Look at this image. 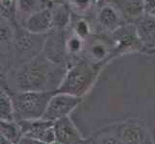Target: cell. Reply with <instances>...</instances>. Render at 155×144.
Here are the masks:
<instances>
[{"label":"cell","mask_w":155,"mask_h":144,"mask_svg":"<svg viewBox=\"0 0 155 144\" xmlns=\"http://www.w3.org/2000/svg\"><path fill=\"white\" fill-rule=\"evenodd\" d=\"M67 69L39 54L13 69L10 81L14 91H57Z\"/></svg>","instance_id":"1"},{"label":"cell","mask_w":155,"mask_h":144,"mask_svg":"<svg viewBox=\"0 0 155 144\" xmlns=\"http://www.w3.org/2000/svg\"><path fill=\"white\" fill-rule=\"evenodd\" d=\"M101 67L102 63H94L88 60L74 62L67 69L57 92L82 97L94 85Z\"/></svg>","instance_id":"2"},{"label":"cell","mask_w":155,"mask_h":144,"mask_svg":"<svg viewBox=\"0 0 155 144\" xmlns=\"http://www.w3.org/2000/svg\"><path fill=\"white\" fill-rule=\"evenodd\" d=\"M56 91H10L14 105L15 121L42 118L51 97Z\"/></svg>","instance_id":"3"},{"label":"cell","mask_w":155,"mask_h":144,"mask_svg":"<svg viewBox=\"0 0 155 144\" xmlns=\"http://www.w3.org/2000/svg\"><path fill=\"white\" fill-rule=\"evenodd\" d=\"M81 100L82 97L56 91L47 105L42 119L55 122L64 117H67L81 103Z\"/></svg>","instance_id":"4"},{"label":"cell","mask_w":155,"mask_h":144,"mask_svg":"<svg viewBox=\"0 0 155 144\" xmlns=\"http://www.w3.org/2000/svg\"><path fill=\"white\" fill-rule=\"evenodd\" d=\"M22 131L23 137L41 141L45 144L55 142L54 122L45 119L17 121Z\"/></svg>","instance_id":"5"},{"label":"cell","mask_w":155,"mask_h":144,"mask_svg":"<svg viewBox=\"0 0 155 144\" xmlns=\"http://www.w3.org/2000/svg\"><path fill=\"white\" fill-rule=\"evenodd\" d=\"M124 144H153L147 125L141 120L130 119L117 124Z\"/></svg>","instance_id":"6"},{"label":"cell","mask_w":155,"mask_h":144,"mask_svg":"<svg viewBox=\"0 0 155 144\" xmlns=\"http://www.w3.org/2000/svg\"><path fill=\"white\" fill-rule=\"evenodd\" d=\"M113 37V55L124 54L131 50L142 49L143 47L139 40L134 25H122L112 33Z\"/></svg>","instance_id":"7"},{"label":"cell","mask_w":155,"mask_h":144,"mask_svg":"<svg viewBox=\"0 0 155 144\" xmlns=\"http://www.w3.org/2000/svg\"><path fill=\"white\" fill-rule=\"evenodd\" d=\"M41 54L52 62L64 66L68 56L66 49V40H64L63 31L53 29L45 40Z\"/></svg>","instance_id":"8"},{"label":"cell","mask_w":155,"mask_h":144,"mask_svg":"<svg viewBox=\"0 0 155 144\" xmlns=\"http://www.w3.org/2000/svg\"><path fill=\"white\" fill-rule=\"evenodd\" d=\"M22 27L34 35L48 34L54 29L52 11L48 8H42L32 14L23 22Z\"/></svg>","instance_id":"9"},{"label":"cell","mask_w":155,"mask_h":144,"mask_svg":"<svg viewBox=\"0 0 155 144\" xmlns=\"http://www.w3.org/2000/svg\"><path fill=\"white\" fill-rule=\"evenodd\" d=\"M55 141L60 144H85L81 134L68 116L54 122Z\"/></svg>","instance_id":"10"},{"label":"cell","mask_w":155,"mask_h":144,"mask_svg":"<svg viewBox=\"0 0 155 144\" xmlns=\"http://www.w3.org/2000/svg\"><path fill=\"white\" fill-rule=\"evenodd\" d=\"M136 33L146 52L155 48V17L143 14L133 23Z\"/></svg>","instance_id":"11"},{"label":"cell","mask_w":155,"mask_h":144,"mask_svg":"<svg viewBox=\"0 0 155 144\" xmlns=\"http://www.w3.org/2000/svg\"><path fill=\"white\" fill-rule=\"evenodd\" d=\"M97 22L104 30L113 33L121 25V17L117 10L111 5H103L97 13Z\"/></svg>","instance_id":"12"},{"label":"cell","mask_w":155,"mask_h":144,"mask_svg":"<svg viewBox=\"0 0 155 144\" xmlns=\"http://www.w3.org/2000/svg\"><path fill=\"white\" fill-rule=\"evenodd\" d=\"M87 60L94 63H103L113 55V45H110L104 40H95L88 47Z\"/></svg>","instance_id":"13"},{"label":"cell","mask_w":155,"mask_h":144,"mask_svg":"<svg viewBox=\"0 0 155 144\" xmlns=\"http://www.w3.org/2000/svg\"><path fill=\"white\" fill-rule=\"evenodd\" d=\"M85 144H124L122 142L117 124L105 127L97 131Z\"/></svg>","instance_id":"14"},{"label":"cell","mask_w":155,"mask_h":144,"mask_svg":"<svg viewBox=\"0 0 155 144\" xmlns=\"http://www.w3.org/2000/svg\"><path fill=\"white\" fill-rule=\"evenodd\" d=\"M0 133L1 136L11 144H18L23 138L21 128L17 121H0Z\"/></svg>","instance_id":"15"},{"label":"cell","mask_w":155,"mask_h":144,"mask_svg":"<svg viewBox=\"0 0 155 144\" xmlns=\"http://www.w3.org/2000/svg\"><path fill=\"white\" fill-rule=\"evenodd\" d=\"M69 5H62L52 8L53 26L56 30L64 31L71 23V9Z\"/></svg>","instance_id":"16"},{"label":"cell","mask_w":155,"mask_h":144,"mask_svg":"<svg viewBox=\"0 0 155 144\" xmlns=\"http://www.w3.org/2000/svg\"><path fill=\"white\" fill-rule=\"evenodd\" d=\"M15 31L12 25V20L1 17V54L5 55L14 45Z\"/></svg>","instance_id":"17"},{"label":"cell","mask_w":155,"mask_h":144,"mask_svg":"<svg viewBox=\"0 0 155 144\" xmlns=\"http://www.w3.org/2000/svg\"><path fill=\"white\" fill-rule=\"evenodd\" d=\"M42 9L41 0H18L17 2V18L21 20V25L32 14Z\"/></svg>","instance_id":"18"},{"label":"cell","mask_w":155,"mask_h":144,"mask_svg":"<svg viewBox=\"0 0 155 144\" xmlns=\"http://www.w3.org/2000/svg\"><path fill=\"white\" fill-rule=\"evenodd\" d=\"M0 119L4 121H15L12 97L4 87H1L0 89Z\"/></svg>","instance_id":"19"},{"label":"cell","mask_w":155,"mask_h":144,"mask_svg":"<svg viewBox=\"0 0 155 144\" xmlns=\"http://www.w3.org/2000/svg\"><path fill=\"white\" fill-rule=\"evenodd\" d=\"M85 46V40L80 39L76 35H71L66 40V49L68 56H77L82 53Z\"/></svg>","instance_id":"20"},{"label":"cell","mask_w":155,"mask_h":144,"mask_svg":"<svg viewBox=\"0 0 155 144\" xmlns=\"http://www.w3.org/2000/svg\"><path fill=\"white\" fill-rule=\"evenodd\" d=\"M91 31L92 30L89 22L84 18H77L72 25V33L85 41L91 36Z\"/></svg>","instance_id":"21"},{"label":"cell","mask_w":155,"mask_h":144,"mask_svg":"<svg viewBox=\"0 0 155 144\" xmlns=\"http://www.w3.org/2000/svg\"><path fill=\"white\" fill-rule=\"evenodd\" d=\"M17 2L18 0H0L1 17L10 20L12 18H17Z\"/></svg>","instance_id":"22"},{"label":"cell","mask_w":155,"mask_h":144,"mask_svg":"<svg viewBox=\"0 0 155 144\" xmlns=\"http://www.w3.org/2000/svg\"><path fill=\"white\" fill-rule=\"evenodd\" d=\"M94 0H71L68 3L74 13L79 15H83L92 8Z\"/></svg>","instance_id":"23"},{"label":"cell","mask_w":155,"mask_h":144,"mask_svg":"<svg viewBox=\"0 0 155 144\" xmlns=\"http://www.w3.org/2000/svg\"><path fill=\"white\" fill-rule=\"evenodd\" d=\"M71 0H41L42 8L52 9L57 6H62V5H68Z\"/></svg>","instance_id":"24"},{"label":"cell","mask_w":155,"mask_h":144,"mask_svg":"<svg viewBox=\"0 0 155 144\" xmlns=\"http://www.w3.org/2000/svg\"><path fill=\"white\" fill-rule=\"evenodd\" d=\"M143 14L155 15V0H143Z\"/></svg>","instance_id":"25"},{"label":"cell","mask_w":155,"mask_h":144,"mask_svg":"<svg viewBox=\"0 0 155 144\" xmlns=\"http://www.w3.org/2000/svg\"><path fill=\"white\" fill-rule=\"evenodd\" d=\"M18 144H45V143L38 141V140H35V139H31V138L23 137L22 139L19 141Z\"/></svg>","instance_id":"26"},{"label":"cell","mask_w":155,"mask_h":144,"mask_svg":"<svg viewBox=\"0 0 155 144\" xmlns=\"http://www.w3.org/2000/svg\"><path fill=\"white\" fill-rule=\"evenodd\" d=\"M95 1H97V4H100V5H102V4H104L107 0H95Z\"/></svg>","instance_id":"27"},{"label":"cell","mask_w":155,"mask_h":144,"mask_svg":"<svg viewBox=\"0 0 155 144\" xmlns=\"http://www.w3.org/2000/svg\"><path fill=\"white\" fill-rule=\"evenodd\" d=\"M147 54H150V55H155V48H154V49H152V50L147 51Z\"/></svg>","instance_id":"28"},{"label":"cell","mask_w":155,"mask_h":144,"mask_svg":"<svg viewBox=\"0 0 155 144\" xmlns=\"http://www.w3.org/2000/svg\"><path fill=\"white\" fill-rule=\"evenodd\" d=\"M50 144H60V143H58V142H56V141H55V142H53V143H50Z\"/></svg>","instance_id":"29"},{"label":"cell","mask_w":155,"mask_h":144,"mask_svg":"<svg viewBox=\"0 0 155 144\" xmlns=\"http://www.w3.org/2000/svg\"><path fill=\"white\" fill-rule=\"evenodd\" d=\"M154 17H155V15H154Z\"/></svg>","instance_id":"30"}]
</instances>
